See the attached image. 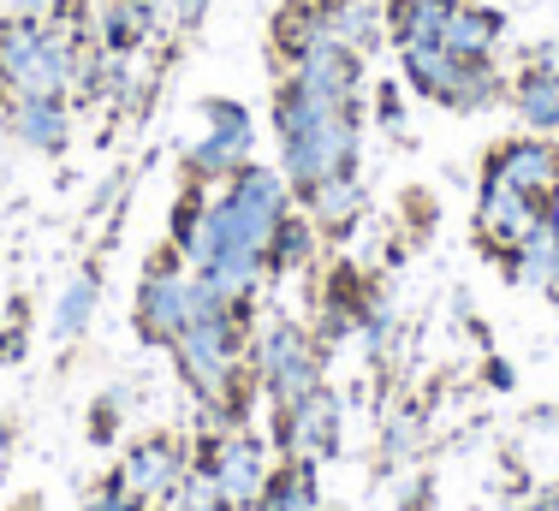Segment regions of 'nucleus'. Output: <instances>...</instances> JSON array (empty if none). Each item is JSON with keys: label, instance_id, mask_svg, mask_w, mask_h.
Returning a JSON list of instances; mask_svg holds the SVG:
<instances>
[{"label": "nucleus", "instance_id": "c756f323", "mask_svg": "<svg viewBox=\"0 0 559 511\" xmlns=\"http://www.w3.org/2000/svg\"><path fill=\"white\" fill-rule=\"evenodd\" d=\"M119 405H126V393H108L96 405V423H90V435L96 440H114V428H119Z\"/></svg>", "mask_w": 559, "mask_h": 511}, {"label": "nucleus", "instance_id": "473e14b6", "mask_svg": "<svg viewBox=\"0 0 559 511\" xmlns=\"http://www.w3.org/2000/svg\"><path fill=\"white\" fill-rule=\"evenodd\" d=\"M530 66H542V72H554V78H559V36H548V43L530 48Z\"/></svg>", "mask_w": 559, "mask_h": 511}, {"label": "nucleus", "instance_id": "412c9836", "mask_svg": "<svg viewBox=\"0 0 559 511\" xmlns=\"http://www.w3.org/2000/svg\"><path fill=\"white\" fill-rule=\"evenodd\" d=\"M506 96H512V78H506L495 60H464V72H459V84H452L447 107H452V114H488V107H500Z\"/></svg>", "mask_w": 559, "mask_h": 511}, {"label": "nucleus", "instance_id": "f8f14e48", "mask_svg": "<svg viewBox=\"0 0 559 511\" xmlns=\"http://www.w3.org/2000/svg\"><path fill=\"white\" fill-rule=\"evenodd\" d=\"M0 114H7V131L19 150L60 155L72 143V107H66V96H12Z\"/></svg>", "mask_w": 559, "mask_h": 511}, {"label": "nucleus", "instance_id": "2eb2a0df", "mask_svg": "<svg viewBox=\"0 0 559 511\" xmlns=\"http://www.w3.org/2000/svg\"><path fill=\"white\" fill-rule=\"evenodd\" d=\"M364 209H369V197H364V179H357V173H334V179H322V185L304 191V214L334 238L352 233V226L364 221Z\"/></svg>", "mask_w": 559, "mask_h": 511}, {"label": "nucleus", "instance_id": "f03ea898", "mask_svg": "<svg viewBox=\"0 0 559 511\" xmlns=\"http://www.w3.org/2000/svg\"><path fill=\"white\" fill-rule=\"evenodd\" d=\"M179 375L203 405H221L245 423L238 393H245V369H250V340H245V309H221V316H197L191 328L173 340Z\"/></svg>", "mask_w": 559, "mask_h": 511}, {"label": "nucleus", "instance_id": "dca6fc26", "mask_svg": "<svg viewBox=\"0 0 559 511\" xmlns=\"http://www.w3.org/2000/svg\"><path fill=\"white\" fill-rule=\"evenodd\" d=\"M500 36H506V19L488 7V0H459V7H452L447 36H441V48L459 54V60H495Z\"/></svg>", "mask_w": 559, "mask_h": 511}, {"label": "nucleus", "instance_id": "c85d7f7f", "mask_svg": "<svg viewBox=\"0 0 559 511\" xmlns=\"http://www.w3.org/2000/svg\"><path fill=\"white\" fill-rule=\"evenodd\" d=\"M84 511H143V506L126 494V482H119V476H108L96 494H90V506H84Z\"/></svg>", "mask_w": 559, "mask_h": 511}, {"label": "nucleus", "instance_id": "b1692460", "mask_svg": "<svg viewBox=\"0 0 559 511\" xmlns=\"http://www.w3.org/2000/svg\"><path fill=\"white\" fill-rule=\"evenodd\" d=\"M96 304H102V280H96V274H78L72 286L60 292V304H55V321H48V333H55L60 345L84 340V328H90V316H96Z\"/></svg>", "mask_w": 559, "mask_h": 511}, {"label": "nucleus", "instance_id": "9b49d317", "mask_svg": "<svg viewBox=\"0 0 559 511\" xmlns=\"http://www.w3.org/2000/svg\"><path fill=\"white\" fill-rule=\"evenodd\" d=\"M488 173L548 203V191L559 185V143H554V138H542V131H524V138H506L500 150L488 155Z\"/></svg>", "mask_w": 559, "mask_h": 511}, {"label": "nucleus", "instance_id": "a878e982", "mask_svg": "<svg viewBox=\"0 0 559 511\" xmlns=\"http://www.w3.org/2000/svg\"><path fill=\"white\" fill-rule=\"evenodd\" d=\"M280 48L298 60L304 48H316V43H328V19H322V0H292L286 12H280Z\"/></svg>", "mask_w": 559, "mask_h": 511}, {"label": "nucleus", "instance_id": "4be33fe9", "mask_svg": "<svg viewBox=\"0 0 559 511\" xmlns=\"http://www.w3.org/2000/svg\"><path fill=\"white\" fill-rule=\"evenodd\" d=\"M316 238H322V226H316L310 214L292 209L286 221L274 226V238H269V274H292V268H310Z\"/></svg>", "mask_w": 559, "mask_h": 511}, {"label": "nucleus", "instance_id": "5701e85b", "mask_svg": "<svg viewBox=\"0 0 559 511\" xmlns=\"http://www.w3.org/2000/svg\"><path fill=\"white\" fill-rule=\"evenodd\" d=\"M250 511H316V464H304V459L280 464Z\"/></svg>", "mask_w": 559, "mask_h": 511}, {"label": "nucleus", "instance_id": "39448f33", "mask_svg": "<svg viewBox=\"0 0 559 511\" xmlns=\"http://www.w3.org/2000/svg\"><path fill=\"white\" fill-rule=\"evenodd\" d=\"M131 316H138V333L150 345H173L185 328H191L197 304H191V274H185V262H150V274L138 280V304H131Z\"/></svg>", "mask_w": 559, "mask_h": 511}, {"label": "nucleus", "instance_id": "2f4dec72", "mask_svg": "<svg viewBox=\"0 0 559 511\" xmlns=\"http://www.w3.org/2000/svg\"><path fill=\"white\" fill-rule=\"evenodd\" d=\"M119 7H126V12H131V19H138V24H143V31H150V36H155V24H162V0H119Z\"/></svg>", "mask_w": 559, "mask_h": 511}, {"label": "nucleus", "instance_id": "4468645a", "mask_svg": "<svg viewBox=\"0 0 559 511\" xmlns=\"http://www.w3.org/2000/svg\"><path fill=\"white\" fill-rule=\"evenodd\" d=\"M322 19H328V43L352 54H376L388 43V0H322Z\"/></svg>", "mask_w": 559, "mask_h": 511}, {"label": "nucleus", "instance_id": "6e6552de", "mask_svg": "<svg viewBox=\"0 0 559 511\" xmlns=\"http://www.w3.org/2000/svg\"><path fill=\"white\" fill-rule=\"evenodd\" d=\"M197 464H209V476H215V488H221L226 506H257L262 488H269V476H274L269 447H262L257 435H245V428L209 440V452Z\"/></svg>", "mask_w": 559, "mask_h": 511}, {"label": "nucleus", "instance_id": "9d476101", "mask_svg": "<svg viewBox=\"0 0 559 511\" xmlns=\"http://www.w3.org/2000/svg\"><path fill=\"white\" fill-rule=\"evenodd\" d=\"M185 470H191V459H185L179 440L155 435V440H138V447L126 452V464H119L114 476L126 482V494H131L138 506H150V500H173V488H179Z\"/></svg>", "mask_w": 559, "mask_h": 511}, {"label": "nucleus", "instance_id": "393cba45", "mask_svg": "<svg viewBox=\"0 0 559 511\" xmlns=\"http://www.w3.org/2000/svg\"><path fill=\"white\" fill-rule=\"evenodd\" d=\"M43 36H48L43 19H19V12H7V19H0V72H7V84H19V72L36 60Z\"/></svg>", "mask_w": 559, "mask_h": 511}, {"label": "nucleus", "instance_id": "f257e3e1", "mask_svg": "<svg viewBox=\"0 0 559 511\" xmlns=\"http://www.w3.org/2000/svg\"><path fill=\"white\" fill-rule=\"evenodd\" d=\"M274 131H280V173L292 179V191L334 179V173H357L364 155V114H340V107L310 102L298 84L274 90Z\"/></svg>", "mask_w": 559, "mask_h": 511}, {"label": "nucleus", "instance_id": "ddd939ff", "mask_svg": "<svg viewBox=\"0 0 559 511\" xmlns=\"http://www.w3.org/2000/svg\"><path fill=\"white\" fill-rule=\"evenodd\" d=\"M191 274L203 280L226 309H250L257 286L269 280V255H262V250H221V255H209L203 268H191Z\"/></svg>", "mask_w": 559, "mask_h": 511}, {"label": "nucleus", "instance_id": "7c9ffc66", "mask_svg": "<svg viewBox=\"0 0 559 511\" xmlns=\"http://www.w3.org/2000/svg\"><path fill=\"white\" fill-rule=\"evenodd\" d=\"M209 7H215V0H173V24H179V31H203Z\"/></svg>", "mask_w": 559, "mask_h": 511}, {"label": "nucleus", "instance_id": "20e7f679", "mask_svg": "<svg viewBox=\"0 0 559 511\" xmlns=\"http://www.w3.org/2000/svg\"><path fill=\"white\" fill-rule=\"evenodd\" d=\"M197 119H203V138L185 150V173H191V185H226L238 167H250L257 161V119H250V107L238 102H197Z\"/></svg>", "mask_w": 559, "mask_h": 511}, {"label": "nucleus", "instance_id": "0eeeda50", "mask_svg": "<svg viewBox=\"0 0 559 511\" xmlns=\"http://www.w3.org/2000/svg\"><path fill=\"white\" fill-rule=\"evenodd\" d=\"M274 447H280V464L304 459V464H322L340 452V399L328 387H316L310 399L274 411Z\"/></svg>", "mask_w": 559, "mask_h": 511}, {"label": "nucleus", "instance_id": "a211bd4d", "mask_svg": "<svg viewBox=\"0 0 559 511\" xmlns=\"http://www.w3.org/2000/svg\"><path fill=\"white\" fill-rule=\"evenodd\" d=\"M399 60H405V84H411V96L441 102V107H447L452 84H459V72H464L459 54H447L441 43H399Z\"/></svg>", "mask_w": 559, "mask_h": 511}, {"label": "nucleus", "instance_id": "e433bc0d", "mask_svg": "<svg viewBox=\"0 0 559 511\" xmlns=\"http://www.w3.org/2000/svg\"><path fill=\"white\" fill-rule=\"evenodd\" d=\"M12 102V84H7V72H0V107H7Z\"/></svg>", "mask_w": 559, "mask_h": 511}, {"label": "nucleus", "instance_id": "4c0bfd02", "mask_svg": "<svg viewBox=\"0 0 559 511\" xmlns=\"http://www.w3.org/2000/svg\"><path fill=\"white\" fill-rule=\"evenodd\" d=\"M226 511H250V506H226Z\"/></svg>", "mask_w": 559, "mask_h": 511}, {"label": "nucleus", "instance_id": "f3484780", "mask_svg": "<svg viewBox=\"0 0 559 511\" xmlns=\"http://www.w3.org/2000/svg\"><path fill=\"white\" fill-rule=\"evenodd\" d=\"M506 274L530 292H559V233L548 226V214L518 238V250H506Z\"/></svg>", "mask_w": 559, "mask_h": 511}, {"label": "nucleus", "instance_id": "7ed1b4c3", "mask_svg": "<svg viewBox=\"0 0 559 511\" xmlns=\"http://www.w3.org/2000/svg\"><path fill=\"white\" fill-rule=\"evenodd\" d=\"M250 375H257V387L269 393V405L286 411V405H298V399H310L316 387H322V345H316L298 321H274V328H262V340L250 345Z\"/></svg>", "mask_w": 559, "mask_h": 511}, {"label": "nucleus", "instance_id": "1a4fd4ad", "mask_svg": "<svg viewBox=\"0 0 559 511\" xmlns=\"http://www.w3.org/2000/svg\"><path fill=\"white\" fill-rule=\"evenodd\" d=\"M542 221V197L518 191V185L495 179V173H483V191H476V238H483L495 255L518 250V238L530 233V226Z\"/></svg>", "mask_w": 559, "mask_h": 511}, {"label": "nucleus", "instance_id": "72a5a7b5", "mask_svg": "<svg viewBox=\"0 0 559 511\" xmlns=\"http://www.w3.org/2000/svg\"><path fill=\"white\" fill-rule=\"evenodd\" d=\"M24 357V328H7L0 333V363H19Z\"/></svg>", "mask_w": 559, "mask_h": 511}, {"label": "nucleus", "instance_id": "c9c22d12", "mask_svg": "<svg viewBox=\"0 0 559 511\" xmlns=\"http://www.w3.org/2000/svg\"><path fill=\"white\" fill-rule=\"evenodd\" d=\"M542 214H548V226H554V233H559V185H554V191H548V203H542Z\"/></svg>", "mask_w": 559, "mask_h": 511}, {"label": "nucleus", "instance_id": "f704fd0d", "mask_svg": "<svg viewBox=\"0 0 559 511\" xmlns=\"http://www.w3.org/2000/svg\"><path fill=\"white\" fill-rule=\"evenodd\" d=\"M12 12H19V19H48L55 0H12Z\"/></svg>", "mask_w": 559, "mask_h": 511}, {"label": "nucleus", "instance_id": "423d86ee", "mask_svg": "<svg viewBox=\"0 0 559 511\" xmlns=\"http://www.w3.org/2000/svg\"><path fill=\"white\" fill-rule=\"evenodd\" d=\"M310 102L340 107V114H364V54L340 48V43H316L292 60V78Z\"/></svg>", "mask_w": 559, "mask_h": 511}, {"label": "nucleus", "instance_id": "bb28decb", "mask_svg": "<svg viewBox=\"0 0 559 511\" xmlns=\"http://www.w3.org/2000/svg\"><path fill=\"white\" fill-rule=\"evenodd\" d=\"M173 511H226L215 476H209V464H191L179 476V488H173Z\"/></svg>", "mask_w": 559, "mask_h": 511}, {"label": "nucleus", "instance_id": "6ab92c4d", "mask_svg": "<svg viewBox=\"0 0 559 511\" xmlns=\"http://www.w3.org/2000/svg\"><path fill=\"white\" fill-rule=\"evenodd\" d=\"M506 102H512V114L524 131H542V138L559 131V78L554 72H542V66L524 60V72L512 78V96Z\"/></svg>", "mask_w": 559, "mask_h": 511}, {"label": "nucleus", "instance_id": "cd10ccee", "mask_svg": "<svg viewBox=\"0 0 559 511\" xmlns=\"http://www.w3.org/2000/svg\"><path fill=\"white\" fill-rule=\"evenodd\" d=\"M381 447H388V459H411V452L423 447V411H399L388 423V435H381Z\"/></svg>", "mask_w": 559, "mask_h": 511}, {"label": "nucleus", "instance_id": "aec40b11", "mask_svg": "<svg viewBox=\"0 0 559 511\" xmlns=\"http://www.w3.org/2000/svg\"><path fill=\"white\" fill-rule=\"evenodd\" d=\"M459 0H388V36L393 43H441Z\"/></svg>", "mask_w": 559, "mask_h": 511}]
</instances>
